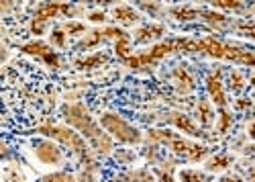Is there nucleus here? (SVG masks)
I'll return each instance as SVG.
<instances>
[{
    "label": "nucleus",
    "instance_id": "nucleus-1",
    "mask_svg": "<svg viewBox=\"0 0 255 182\" xmlns=\"http://www.w3.org/2000/svg\"><path fill=\"white\" fill-rule=\"evenodd\" d=\"M172 51H188V53H204L217 59H229V62L243 64V66H255V51L223 41L221 37L206 35L200 39H190V37H172Z\"/></svg>",
    "mask_w": 255,
    "mask_h": 182
},
{
    "label": "nucleus",
    "instance_id": "nucleus-2",
    "mask_svg": "<svg viewBox=\"0 0 255 182\" xmlns=\"http://www.w3.org/2000/svg\"><path fill=\"white\" fill-rule=\"evenodd\" d=\"M61 113H63L66 123L72 125L74 129H78L84 137H86L92 144V148L100 156H109L113 152V139H111V135L104 133L102 127H98V123L94 121V117L88 113V109H86V105H84V103L66 105Z\"/></svg>",
    "mask_w": 255,
    "mask_h": 182
},
{
    "label": "nucleus",
    "instance_id": "nucleus-3",
    "mask_svg": "<svg viewBox=\"0 0 255 182\" xmlns=\"http://www.w3.org/2000/svg\"><path fill=\"white\" fill-rule=\"evenodd\" d=\"M147 139L155 141V144L165 146L167 150H172L174 154L190 160V162H200L208 156V148L194 144V141H188L184 137H180L178 133H174L172 129H149L147 131Z\"/></svg>",
    "mask_w": 255,
    "mask_h": 182
},
{
    "label": "nucleus",
    "instance_id": "nucleus-4",
    "mask_svg": "<svg viewBox=\"0 0 255 182\" xmlns=\"http://www.w3.org/2000/svg\"><path fill=\"white\" fill-rule=\"evenodd\" d=\"M37 133H43L47 137H53V139L61 141V144H66L70 150H74V154L84 162V164H86V168L88 166H96V162L92 160V154H90V150L86 146V141H84V137L80 133H76L74 129L63 127V125H51V123H47V125H41L37 129Z\"/></svg>",
    "mask_w": 255,
    "mask_h": 182
},
{
    "label": "nucleus",
    "instance_id": "nucleus-5",
    "mask_svg": "<svg viewBox=\"0 0 255 182\" xmlns=\"http://www.w3.org/2000/svg\"><path fill=\"white\" fill-rule=\"evenodd\" d=\"M100 125H102V129H106V133H111L117 141H121V144L137 146L143 141V135L139 133V129L133 127L129 121H125L117 113H104L100 117Z\"/></svg>",
    "mask_w": 255,
    "mask_h": 182
},
{
    "label": "nucleus",
    "instance_id": "nucleus-6",
    "mask_svg": "<svg viewBox=\"0 0 255 182\" xmlns=\"http://www.w3.org/2000/svg\"><path fill=\"white\" fill-rule=\"evenodd\" d=\"M59 12H63V14H74V12H76V6H72V4H61V2H45V4H41V6L35 10V14H33V25H31L33 33H35V35H41V33H43V23L49 21V18H55Z\"/></svg>",
    "mask_w": 255,
    "mask_h": 182
},
{
    "label": "nucleus",
    "instance_id": "nucleus-7",
    "mask_svg": "<svg viewBox=\"0 0 255 182\" xmlns=\"http://www.w3.org/2000/svg\"><path fill=\"white\" fill-rule=\"evenodd\" d=\"M221 78H223V68H215L206 76V90L212 98V105H217L219 109H227V96Z\"/></svg>",
    "mask_w": 255,
    "mask_h": 182
},
{
    "label": "nucleus",
    "instance_id": "nucleus-8",
    "mask_svg": "<svg viewBox=\"0 0 255 182\" xmlns=\"http://www.w3.org/2000/svg\"><path fill=\"white\" fill-rule=\"evenodd\" d=\"M113 37H117V39H123V37H127V33H125L123 29H117V27L96 29V31H92L88 37H84L82 41L76 45V49L80 51V49H88V47H94V45H98V43L106 41V39H113Z\"/></svg>",
    "mask_w": 255,
    "mask_h": 182
},
{
    "label": "nucleus",
    "instance_id": "nucleus-9",
    "mask_svg": "<svg viewBox=\"0 0 255 182\" xmlns=\"http://www.w3.org/2000/svg\"><path fill=\"white\" fill-rule=\"evenodd\" d=\"M20 51H25V53H29V55L41 57V59H43V62H45L49 68H53V70L59 68V57H57V53H55L45 41H31V43H27V45L20 47Z\"/></svg>",
    "mask_w": 255,
    "mask_h": 182
},
{
    "label": "nucleus",
    "instance_id": "nucleus-10",
    "mask_svg": "<svg viewBox=\"0 0 255 182\" xmlns=\"http://www.w3.org/2000/svg\"><path fill=\"white\" fill-rule=\"evenodd\" d=\"M35 156L39 162H43V164H49V166H57L63 162V154L61 150L51 144V141H37L35 144Z\"/></svg>",
    "mask_w": 255,
    "mask_h": 182
},
{
    "label": "nucleus",
    "instance_id": "nucleus-11",
    "mask_svg": "<svg viewBox=\"0 0 255 182\" xmlns=\"http://www.w3.org/2000/svg\"><path fill=\"white\" fill-rule=\"evenodd\" d=\"M163 119L167 121V123H172L174 127L182 129L184 133L192 135V137H200V135H202V131L196 127V123L192 121V117H188V115H184V113L172 111V113H165V115H163Z\"/></svg>",
    "mask_w": 255,
    "mask_h": 182
},
{
    "label": "nucleus",
    "instance_id": "nucleus-12",
    "mask_svg": "<svg viewBox=\"0 0 255 182\" xmlns=\"http://www.w3.org/2000/svg\"><path fill=\"white\" fill-rule=\"evenodd\" d=\"M111 182H155V174L147 168H137L115 176Z\"/></svg>",
    "mask_w": 255,
    "mask_h": 182
},
{
    "label": "nucleus",
    "instance_id": "nucleus-13",
    "mask_svg": "<svg viewBox=\"0 0 255 182\" xmlns=\"http://www.w3.org/2000/svg\"><path fill=\"white\" fill-rule=\"evenodd\" d=\"M165 33L163 25H145L135 33V41L137 43H147V41H153V39H159Z\"/></svg>",
    "mask_w": 255,
    "mask_h": 182
},
{
    "label": "nucleus",
    "instance_id": "nucleus-14",
    "mask_svg": "<svg viewBox=\"0 0 255 182\" xmlns=\"http://www.w3.org/2000/svg\"><path fill=\"white\" fill-rule=\"evenodd\" d=\"M174 80H176V86L180 88V92L194 90V78L190 76V72L186 70V66H178L174 70Z\"/></svg>",
    "mask_w": 255,
    "mask_h": 182
},
{
    "label": "nucleus",
    "instance_id": "nucleus-15",
    "mask_svg": "<svg viewBox=\"0 0 255 182\" xmlns=\"http://www.w3.org/2000/svg\"><path fill=\"white\" fill-rule=\"evenodd\" d=\"M115 16H117V21L123 23V25H135V23H139V18H141L139 12H135V8L127 6V4L117 6L115 8Z\"/></svg>",
    "mask_w": 255,
    "mask_h": 182
},
{
    "label": "nucleus",
    "instance_id": "nucleus-16",
    "mask_svg": "<svg viewBox=\"0 0 255 182\" xmlns=\"http://www.w3.org/2000/svg\"><path fill=\"white\" fill-rule=\"evenodd\" d=\"M196 115H198V121L202 127H208L212 123V119H215V111H212V103L206 98H200V103L196 107Z\"/></svg>",
    "mask_w": 255,
    "mask_h": 182
},
{
    "label": "nucleus",
    "instance_id": "nucleus-17",
    "mask_svg": "<svg viewBox=\"0 0 255 182\" xmlns=\"http://www.w3.org/2000/svg\"><path fill=\"white\" fill-rule=\"evenodd\" d=\"M231 164H233V158L229 154H217L206 162V170L208 172H221V170L229 168Z\"/></svg>",
    "mask_w": 255,
    "mask_h": 182
},
{
    "label": "nucleus",
    "instance_id": "nucleus-18",
    "mask_svg": "<svg viewBox=\"0 0 255 182\" xmlns=\"http://www.w3.org/2000/svg\"><path fill=\"white\" fill-rule=\"evenodd\" d=\"M106 59H109V53H92L88 57H84V59H78L76 62V68L78 70H90V68H98L100 64H104Z\"/></svg>",
    "mask_w": 255,
    "mask_h": 182
},
{
    "label": "nucleus",
    "instance_id": "nucleus-19",
    "mask_svg": "<svg viewBox=\"0 0 255 182\" xmlns=\"http://www.w3.org/2000/svg\"><path fill=\"white\" fill-rule=\"evenodd\" d=\"M180 180L182 182H212V176L206 172L194 170V168H186V170H180Z\"/></svg>",
    "mask_w": 255,
    "mask_h": 182
},
{
    "label": "nucleus",
    "instance_id": "nucleus-20",
    "mask_svg": "<svg viewBox=\"0 0 255 182\" xmlns=\"http://www.w3.org/2000/svg\"><path fill=\"white\" fill-rule=\"evenodd\" d=\"M169 12H172L178 21H194V18H198V8H194V6H174V8H169Z\"/></svg>",
    "mask_w": 255,
    "mask_h": 182
},
{
    "label": "nucleus",
    "instance_id": "nucleus-21",
    "mask_svg": "<svg viewBox=\"0 0 255 182\" xmlns=\"http://www.w3.org/2000/svg\"><path fill=\"white\" fill-rule=\"evenodd\" d=\"M174 166H176V162L167 160V162H163L161 166L155 168V174H157L159 182H176L174 180Z\"/></svg>",
    "mask_w": 255,
    "mask_h": 182
},
{
    "label": "nucleus",
    "instance_id": "nucleus-22",
    "mask_svg": "<svg viewBox=\"0 0 255 182\" xmlns=\"http://www.w3.org/2000/svg\"><path fill=\"white\" fill-rule=\"evenodd\" d=\"M41 182H76V178L68 172H55V174H47L41 178Z\"/></svg>",
    "mask_w": 255,
    "mask_h": 182
},
{
    "label": "nucleus",
    "instance_id": "nucleus-23",
    "mask_svg": "<svg viewBox=\"0 0 255 182\" xmlns=\"http://www.w3.org/2000/svg\"><path fill=\"white\" fill-rule=\"evenodd\" d=\"M78 182H98V166H88L80 174Z\"/></svg>",
    "mask_w": 255,
    "mask_h": 182
},
{
    "label": "nucleus",
    "instance_id": "nucleus-24",
    "mask_svg": "<svg viewBox=\"0 0 255 182\" xmlns=\"http://www.w3.org/2000/svg\"><path fill=\"white\" fill-rule=\"evenodd\" d=\"M51 43H53L55 47H66V31H63L61 27L53 29V33H51Z\"/></svg>",
    "mask_w": 255,
    "mask_h": 182
},
{
    "label": "nucleus",
    "instance_id": "nucleus-25",
    "mask_svg": "<svg viewBox=\"0 0 255 182\" xmlns=\"http://www.w3.org/2000/svg\"><path fill=\"white\" fill-rule=\"evenodd\" d=\"M215 8H225V10H239L241 8V2L237 0H217V2H212Z\"/></svg>",
    "mask_w": 255,
    "mask_h": 182
},
{
    "label": "nucleus",
    "instance_id": "nucleus-26",
    "mask_svg": "<svg viewBox=\"0 0 255 182\" xmlns=\"http://www.w3.org/2000/svg\"><path fill=\"white\" fill-rule=\"evenodd\" d=\"M245 88V78L239 74V72H233L231 74V90L233 92H239Z\"/></svg>",
    "mask_w": 255,
    "mask_h": 182
},
{
    "label": "nucleus",
    "instance_id": "nucleus-27",
    "mask_svg": "<svg viewBox=\"0 0 255 182\" xmlns=\"http://www.w3.org/2000/svg\"><path fill=\"white\" fill-rule=\"evenodd\" d=\"M219 119H221L219 131H221V133H227V129L233 125V117L229 115V111H227V109H221V117H219Z\"/></svg>",
    "mask_w": 255,
    "mask_h": 182
},
{
    "label": "nucleus",
    "instance_id": "nucleus-28",
    "mask_svg": "<svg viewBox=\"0 0 255 182\" xmlns=\"http://www.w3.org/2000/svg\"><path fill=\"white\" fill-rule=\"evenodd\" d=\"M61 29L72 35V33H82V31H84V25H82V23H76V21H70V23L63 25Z\"/></svg>",
    "mask_w": 255,
    "mask_h": 182
},
{
    "label": "nucleus",
    "instance_id": "nucleus-29",
    "mask_svg": "<svg viewBox=\"0 0 255 182\" xmlns=\"http://www.w3.org/2000/svg\"><path fill=\"white\" fill-rule=\"evenodd\" d=\"M239 31H241L245 37L255 39V23H243V25H239Z\"/></svg>",
    "mask_w": 255,
    "mask_h": 182
},
{
    "label": "nucleus",
    "instance_id": "nucleus-30",
    "mask_svg": "<svg viewBox=\"0 0 255 182\" xmlns=\"http://www.w3.org/2000/svg\"><path fill=\"white\" fill-rule=\"evenodd\" d=\"M117 158H119V162H123V164H127V162H133L135 160V154L133 152H117Z\"/></svg>",
    "mask_w": 255,
    "mask_h": 182
},
{
    "label": "nucleus",
    "instance_id": "nucleus-31",
    "mask_svg": "<svg viewBox=\"0 0 255 182\" xmlns=\"http://www.w3.org/2000/svg\"><path fill=\"white\" fill-rule=\"evenodd\" d=\"M219 182H245L239 174H227V176H223Z\"/></svg>",
    "mask_w": 255,
    "mask_h": 182
},
{
    "label": "nucleus",
    "instance_id": "nucleus-32",
    "mask_svg": "<svg viewBox=\"0 0 255 182\" xmlns=\"http://www.w3.org/2000/svg\"><path fill=\"white\" fill-rule=\"evenodd\" d=\"M104 18H106V16H104V12H100V10H98V12H90V21H92V23H104Z\"/></svg>",
    "mask_w": 255,
    "mask_h": 182
},
{
    "label": "nucleus",
    "instance_id": "nucleus-33",
    "mask_svg": "<svg viewBox=\"0 0 255 182\" xmlns=\"http://www.w3.org/2000/svg\"><path fill=\"white\" fill-rule=\"evenodd\" d=\"M247 180H249V182H255V166L247 170Z\"/></svg>",
    "mask_w": 255,
    "mask_h": 182
},
{
    "label": "nucleus",
    "instance_id": "nucleus-34",
    "mask_svg": "<svg viewBox=\"0 0 255 182\" xmlns=\"http://www.w3.org/2000/svg\"><path fill=\"white\" fill-rule=\"evenodd\" d=\"M247 131H249V135L255 139V123H253V125H249V129H247Z\"/></svg>",
    "mask_w": 255,
    "mask_h": 182
},
{
    "label": "nucleus",
    "instance_id": "nucleus-35",
    "mask_svg": "<svg viewBox=\"0 0 255 182\" xmlns=\"http://www.w3.org/2000/svg\"><path fill=\"white\" fill-rule=\"evenodd\" d=\"M247 154H255V146H249L247 148Z\"/></svg>",
    "mask_w": 255,
    "mask_h": 182
},
{
    "label": "nucleus",
    "instance_id": "nucleus-36",
    "mask_svg": "<svg viewBox=\"0 0 255 182\" xmlns=\"http://www.w3.org/2000/svg\"><path fill=\"white\" fill-rule=\"evenodd\" d=\"M253 10H255V6H253Z\"/></svg>",
    "mask_w": 255,
    "mask_h": 182
}]
</instances>
